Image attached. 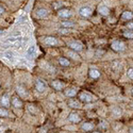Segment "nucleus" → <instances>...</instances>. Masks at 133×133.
Returning a JSON list of instances; mask_svg holds the SVG:
<instances>
[{
	"label": "nucleus",
	"instance_id": "3",
	"mask_svg": "<svg viewBox=\"0 0 133 133\" xmlns=\"http://www.w3.org/2000/svg\"><path fill=\"white\" fill-rule=\"evenodd\" d=\"M68 46H69V48H71L75 52H79V51H81V50L83 49V45H82L80 42H71V43L68 44Z\"/></svg>",
	"mask_w": 133,
	"mask_h": 133
},
{
	"label": "nucleus",
	"instance_id": "10",
	"mask_svg": "<svg viewBox=\"0 0 133 133\" xmlns=\"http://www.w3.org/2000/svg\"><path fill=\"white\" fill-rule=\"evenodd\" d=\"M0 104H1L2 107H9V104H10V98H9L8 94H4L1 97V99H0Z\"/></svg>",
	"mask_w": 133,
	"mask_h": 133
},
{
	"label": "nucleus",
	"instance_id": "33",
	"mask_svg": "<svg viewBox=\"0 0 133 133\" xmlns=\"http://www.w3.org/2000/svg\"><path fill=\"white\" fill-rule=\"evenodd\" d=\"M132 95H133V90H132Z\"/></svg>",
	"mask_w": 133,
	"mask_h": 133
},
{
	"label": "nucleus",
	"instance_id": "14",
	"mask_svg": "<svg viewBox=\"0 0 133 133\" xmlns=\"http://www.w3.org/2000/svg\"><path fill=\"white\" fill-rule=\"evenodd\" d=\"M121 18L124 20H131V19H133V13L130 12V11H126V12H124L123 15H121Z\"/></svg>",
	"mask_w": 133,
	"mask_h": 133
},
{
	"label": "nucleus",
	"instance_id": "13",
	"mask_svg": "<svg viewBox=\"0 0 133 133\" xmlns=\"http://www.w3.org/2000/svg\"><path fill=\"white\" fill-rule=\"evenodd\" d=\"M51 85L55 88V90H62V88L64 87V83L59 81V80H55V81H52L51 82Z\"/></svg>",
	"mask_w": 133,
	"mask_h": 133
},
{
	"label": "nucleus",
	"instance_id": "18",
	"mask_svg": "<svg viewBox=\"0 0 133 133\" xmlns=\"http://www.w3.org/2000/svg\"><path fill=\"white\" fill-rule=\"evenodd\" d=\"M59 63L62 66H69V61L67 59H65V58H60L59 59Z\"/></svg>",
	"mask_w": 133,
	"mask_h": 133
},
{
	"label": "nucleus",
	"instance_id": "1",
	"mask_svg": "<svg viewBox=\"0 0 133 133\" xmlns=\"http://www.w3.org/2000/svg\"><path fill=\"white\" fill-rule=\"evenodd\" d=\"M111 46H112L113 50L116 51V52H121V51H124L126 49V45H125V43L124 42H121V41H113L112 44H111Z\"/></svg>",
	"mask_w": 133,
	"mask_h": 133
},
{
	"label": "nucleus",
	"instance_id": "27",
	"mask_svg": "<svg viewBox=\"0 0 133 133\" xmlns=\"http://www.w3.org/2000/svg\"><path fill=\"white\" fill-rule=\"evenodd\" d=\"M128 78H130L131 80H133V68H130L128 70Z\"/></svg>",
	"mask_w": 133,
	"mask_h": 133
},
{
	"label": "nucleus",
	"instance_id": "15",
	"mask_svg": "<svg viewBox=\"0 0 133 133\" xmlns=\"http://www.w3.org/2000/svg\"><path fill=\"white\" fill-rule=\"evenodd\" d=\"M12 104L15 107V108H21L23 107V102H21V100L18 98V97H15L13 98V100H12Z\"/></svg>",
	"mask_w": 133,
	"mask_h": 133
},
{
	"label": "nucleus",
	"instance_id": "12",
	"mask_svg": "<svg viewBox=\"0 0 133 133\" xmlns=\"http://www.w3.org/2000/svg\"><path fill=\"white\" fill-rule=\"evenodd\" d=\"M88 74H90V77H91V78H93V79H97V78H99V77H100V72H99V70H97V69H95V68L90 69Z\"/></svg>",
	"mask_w": 133,
	"mask_h": 133
},
{
	"label": "nucleus",
	"instance_id": "31",
	"mask_svg": "<svg viewBox=\"0 0 133 133\" xmlns=\"http://www.w3.org/2000/svg\"><path fill=\"white\" fill-rule=\"evenodd\" d=\"M129 133H133V127H131V128L129 129Z\"/></svg>",
	"mask_w": 133,
	"mask_h": 133
},
{
	"label": "nucleus",
	"instance_id": "8",
	"mask_svg": "<svg viewBox=\"0 0 133 133\" xmlns=\"http://www.w3.org/2000/svg\"><path fill=\"white\" fill-rule=\"evenodd\" d=\"M98 12H99V14H101L102 16H109L110 10H109V8L105 6V5H100V6L98 8Z\"/></svg>",
	"mask_w": 133,
	"mask_h": 133
},
{
	"label": "nucleus",
	"instance_id": "16",
	"mask_svg": "<svg viewBox=\"0 0 133 133\" xmlns=\"http://www.w3.org/2000/svg\"><path fill=\"white\" fill-rule=\"evenodd\" d=\"M76 94H77V91L75 88H67V90L65 91V95L67 97H74V96H76Z\"/></svg>",
	"mask_w": 133,
	"mask_h": 133
},
{
	"label": "nucleus",
	"instance_id": "5",
	"mask_svg": "<svg viewBox=\"0 0 133 133\" xmlns=\"http://www.w3.org/2000/svg\"><path fill=\"white\" fill-rule=\"evenodd\" d=\"M35 88H36V91H38L39 93H43L44 91L46 90V84L45 82H44L43 80H36L35 82Z\"/></svg>",
	"mask_w": 133,
	"mask_h": 133
},
{
	"label": "nucleus",
	"instance_id": "24",
	"mask_svg": "<svg viewBox=\"0 0 133 133\" xmlns=\"http://www.w3.org/2000/svg\"><path fill=\"white\" fill-rule=\"evenodd\" d=\"M9 115V112L5 110V109H1L0 108V116H3V117H6Z\"/></svg>",
	"mask_w": 133,
	"mask_h": 133
},
{
	"label": "nucleus",
	"instance_id": "26",
	"mask_svg": "<svg viewBox=\"0 0 133 133\" xmlns=\"http://www.w3.org/2000/svg\"><path fill=\"white\" fill-rule=\"evenodd\" d=\"M124 36L126 38H133V33H131V32H125L124 33Z\"/></svg>",
	"mask_w": 133,
	"mask_h": 133
},
{
	"label": "nucleus",
	"instance_id": "32",
	"mask_svg": "<svg viewBox=\"0 0 133 133\" xmlns=\"http://www.w3.org/2000/svg\"><path fill=\"white\" fill-rule=\"evenodd\" d=\"M94 133H100V132H94Z\"/></svg>",
	"mask_w": 133,
	"mask_h": 133
},
{
	"label": "nucleus",
	"instance_id": "2",
	"mask_svg": "<svg viewBox=\"0 0 133 133\" xmlns=\"http://www.w3.org/2000/svg\"><path fill=\"white\" fill-rule=\"evenodd\" d=\"M79 98H80V100H81V101H83V102H85V103L91 102V101L94 100L93 96H92L90 93H87V92H83V93H81L80 96H79Z\"/></svg>",
	"mask_w": 133,
	"mask_h": 133
},
{
	"label": "nucleus",
	"instance_id": "7",
	"mask_svg": "<svg viewBox=\"0 0 133 133\" xmlns=\"http://www.w3.org/2000/svg\"><path fill=\"white\" fill-rule=\"evenodd\" d=\"M48 10L47 9H44V8H42V9H38L37 11H36V15H37V17H39V18H45V17H47L48 16Z\"/></svg>",
	"mask_w": 133,
	"mask_h": 133
},
{
	"label": "nucleus",
	"instance_id": "17",
	"mask_svg": "<svg viewBox=\"0 0 133 133\" xmlns=\"http://www.w3.org/2000/svg\"><path fill=\"white\" fill-rule=\"evenodd\" d=\"M93 128H94V125H92L91 123H85L82 125V129L84 131H91V130H93Z\"/></svg>",
	"mask_w": 133,
	"mask_h": 133
},
{
	"label": "nucleus",
	"instance_id": "22",
	"mask_svg": "<svg viewBox=\"0 0 133 133\" xmlns=\"http://www.w3.org/2000/svg\"><path fill=\"white\" fill-rule=\"evenodd\" d=\"M17 91H18V94L20 96H26L27 95V92H25V88L21 87V86H17Z\"/></svg>",
	"mask_w": 133,
	"mask_h": 133
},
{
	"label": "nucleus",
	"instance_id": "28",
	"mask_svg": "<svg viewBox=\"0 0 133 133\" xmlns=\"http://www.w3.org/2000/svg\"><path fill=\"white\" fill-rule=\"evenodd\" d=\"M59 32L61 33V34H67L69 31H68V29H66V28H62V29L59 30Z\"/></svg>",
	"mask_w": 133,
	"mask_h": 133
},
{
	"label": "nucleus",
	"instance_id": "19",
	"mask_svg": "<svg viewBox=\"0 0 133 133\" xmlns=\"http://www.w3.org/2000/svg\"><path fill=\"white\" fill-rule=\"evenodd\" d=\"M68 104H69L70 108H80V107H81L80 102H79V101H76V100H70V101L68 102Z\"/></svg>",
	"mask_w": 133,
	"mask_h": 133
},
{
	"label": "nucleus",
	"instance_id": "25",
	"mask_svg": "<svg viewBox=\"0 0 133 133\" xmlns=\"http://www.w3.org/2000/svg\"><path fill=\"white\" fill-rule=\"evenodd\" d=\"M4 55H5V58H6V59H9V60H11V61L13 60V54H12V52L6 51V52L4 53Z\"/></svg>",
	"mask_w": 133,
	"mask_h": 133
},
{
	"label": "nucleus",
	"instance_id": "23",
	"mask_svg": "<svg viewBox=\"0 0 133 133\" xmlns=\"http://www.w3.org/2000/svg\"><path fill=\"white\" fill-rule=\"evenodd\" d=\"M67 54L69 55L70 58H72V59H75V60H77V59H79V55L77 54L76 52H74V51H68L67 52Z\"/></svg>",
	"mask_w": 133,
	"mask_h": 133
},
{
	"label": "nucleus",
	"instance_id": "6",
	"mask_svg": "<svg viewBox=\"0 0 133 133\" xmlns=\"http://www.w3.org/2000/svg\"><path fill=\"white\" fill-rule=\"evenodd\" d=\"M45 44L48 46H55V45H58L59 42L58 39L55 38V37H52V36H48L45 38Z\"/></svg>",
	"mask_w": 133,
	"mask_h": 133
},
{
	"label": "nucleus",
	"instance_id": "30",
	"mask_svg": "<svg viewBox=\"0 0 133 133\" xmlns=\"http://www.w3.org/2000/svg\"><path fill=\"white\" fill-rule=\"evenodd\" d=\"M3 13H4L3 8H2V6H0V14H3Z\"/></svg>",
	"mask_w": 133,
	"mask_h": 133
},
{
	"label": "nucleus",
	"instance_id": "29",
	"mask_svg": "<svg viewBox=\"0 0 133 133\" xmlns=\"http://www.w3.org/2000/svg\"><path fill=\"white\" fill-rule=\"evenodd\" d=\"M127 27H128V29H131V30H133V23H129V24L127 25Z\"/></svg>",
	"mask_w": 133,
	"mask_h": 133
},
{
	"label": "nucleus",
	"instance_id": "20",
	"mask_svg": "<svg viewBox=\"0 0 133 133\" xmlns=\"http://www.w3.org/2000/svg\"><path fill=\"white\" fill-rule=\"evenodd\" d=\"M62 27L63 28H70V27H74V23L72 21H63L62 23Z\"/></svg>",
	"mask_w": 133,
	"mask_h": 133
},
{
	"label": "nucleus",
	"instance_id": "11",
	"mask_svg": "<svg viewBox=\"0 0 133 133\" xmlns=\"http://www.w3.org/2000/svg\"><path fill=\"white\" fill-rule=\"evenodd\" d=\"M68 120L70 123H79L80 121V116L77 113H70L68 116Z\"/></svg>",
	"mask_w": 133,
	"mask_h": 133
},
{
	"label": "nucleus",
	"instance_id": "9",
	"mask_svg": "<svg viewBox=\"0 0 133 133\" xmlns=\"http://www.w3.org/2000/svg\"><path fill=\"white\" fill-rule=\"evenodd\" d=\"M59 16L61 18H69L71 16V13H70V11L66 10V9H63V10L59 11Z\"/></svg>",
	"mask_w": 133,
	"mask_h": 133
},
{
	"label": "nucleus",
	"instance_id": "4",
	"mask_svg": "<svg viewBox=\"0 0 133 133\" xmlns=\"http://www.w3.org/2000/svg\"><path fill=\"white\" fill-rule=\"evenodd\" d=\"M92 9L90 6H83L80 9L79 11V14L82 16V17H90L92 15Z\"/></svg>",
	"mask_w": 133,
	"mask_h": 133
},
{
	"label": "nucleus",
	"instance_id": "21",
	"mask_svg": "<svg viewBox=\"0 0 133 133\" xmlns=\"http://www.w3.org/2000/svg\"><path fill=\"white\" fill-rule=\"evenodd\" d=\"M34 51H35V48L34 47H30L29 49H28V51H27V54H28V57L29 58H32L33 55H34Z\"/></svg>",
	"mask_w": 133,
	"mask_h": 133
}]
</instances>
